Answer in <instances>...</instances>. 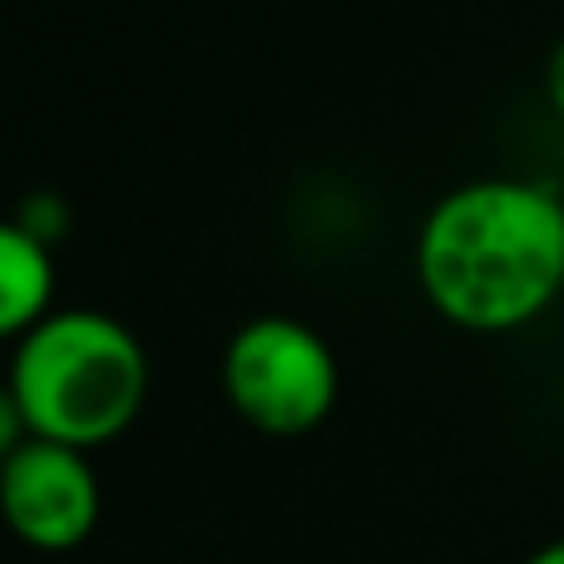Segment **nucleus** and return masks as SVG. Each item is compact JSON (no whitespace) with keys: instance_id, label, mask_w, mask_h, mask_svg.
Segmentation results:
<instances>
[{"instance_id":"nucleus-1","label":"nucleus","mask_w":564,"mask_h":564,"mask_svg":"<svg viewBox=\"0 0 564 564\" xmlns=\"http://www.w3.org/2000/svg\"><path fill=\"white\" fill-rule=\"evenodd\" d=\"M416 278L456 327H525L564 288V198L525 178L451 188L421 224Z\"/></svg>"},{"instance_id":"nucleus-6","label":"nucleus","mask_w":564,"mask_h":564,"mask_svg":"<svg viewBox=\"0 0 564 564\" xmlns=\"http://www.w3.org/2000/svg\"><path fill=\"white\" fill-rule=\"evenodd\" d=\"M25 441H30L25 416H20V406H15V397H10V387H0V466H6V460L15 456Z\"/></svg>"},{"instance_id":"nucleus-4","label":"nucleus","mask_w":564,"mask_h":564,"mask_svg":"<svg viewBox=\"0 0 564 564\" xmlns=\"http://www.w3.org/2000/svg\"><path fill=\"white\" fill-rule=\"evenodd\" d=\"M0 520L30 550H75L99 525V480L85 451L30 436L0 466Z\"/></svg>"},{"instance_id":"nucleus-8","label":"nucleus","mask_w":564,"mask_h":564,"mask_svg":"<svg viewBox=\"0 0 564 564\" xmlns=\"http://www.w3.org/2000/svg\"><path fill=\"white\" fill-rule=\"evenodd\" d=\"M525 564H564V540H555V545H545V550H535Z\"/></svg>"},{"instance_id":"nucleus-7","label":"nucleus","mask_w":564,"mask_h":564,"mask_svg":"<svg viewBox=\"0 0 564 564\" xmlns=\"http://www.w3.org/2000/svg\"><path fill=\"white\" fill-rule=\"evenodd\" d=\"M545 89H550V105H555V115L564 119V40L555 45V55H550V65H545Z\"/></svg>"},{"instance_id":"nucleus-3","label":"nucleus","mask_w":564,"mask_h":564,"mask_svg":"<svg viewBox=\"0 0 564 564\" xmlns=\"http://www.w3.org/2000/svg\"><path fill=\"white\" fill-rule=\"evenodd\" d=\"M337 357L292 317H258L228 341L224 391L234 411L263 436H302L337 406Z\"/></svg>"},{"instance_id":"nucleus-5","label":"nucleus","mask_w":564,"mask_h":564,"mask_svg":"<svg viewBox=\"0 0 564 564\" xmlns=\"http://www.w3.org/2000/svg\"><path fill=\"white\" fill-rule=\"evenodd\" d=\"M55 297V263L45 238L30 224L0 218V337H25L50 317Z\"/></svg>"},{"instance_id":"nucleus-2","label":"nucleus","mask_w":564,"mask_h":564,"mask_svg":"<svg viewBox=\"0 0 564 564\" xmlns=\"http://www.w3.org/2000/svg\"><path fill=\"white\" fill-rule=\"evenodd\" d=\"M6 387L30 436L89 451L129 431L144 411L149 357L124 322L69 307L15 341Z\"/></svg>"}]
</instances>
